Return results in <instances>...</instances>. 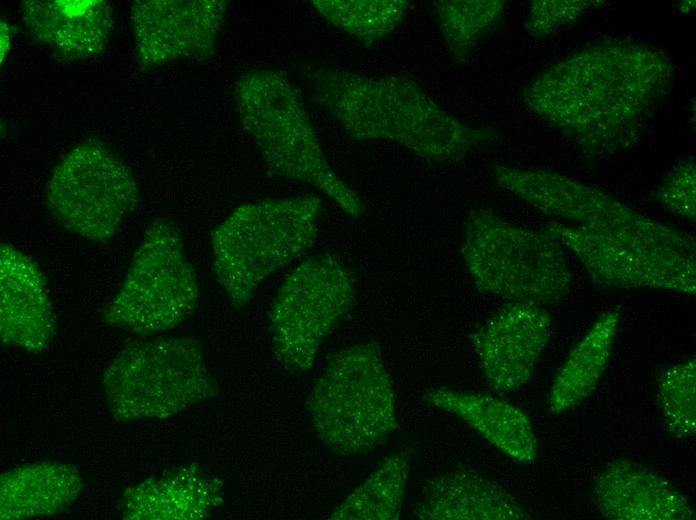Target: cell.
I'll use <instances>...</instances> for the list:
<instances>
[{
	"label": "cell",
	"instance_id": "1",
	"mask_svg": "<svg viewBox=\"0 0 696 520\" xmlns=\"http://www.w3.org/2000/svg\"><path fill=\"white\" fill-rule=\"evenodd\" d=\"M676 69L659 48L629 40L586 46L541 72L523 102L587 161L632 146L670 95Z\"/></svg>",
	"mask_w": 696,
	"mask_h": 520
},
{
	"label": "cell",
	"instance_id": "2",
	"mask_svg": "<svg viewBox=\"0 0 696 520\" xmlns=\"http://www.w3.org/2000/svg\"><path fill=\"white\" fill-rule=\"evenodd\" d=\"M303 79L311 100L352 140L389 141L432 164L459 162L498 136L493 128L451 115L407 75L313 65Z\"/></svg>",
	"mask_w": 696,
	"mask_h": 520
},
{
	"label": "cell",
	"instance_id": "3",
	"mask_svg": "<svg viewBox=\"0 0 696 520\" xmlns=\"http://www.w3.org/2000/svg\"><path fill=\"white\" fill-rule=\"evenodd\" d=\"M234 99L241 123L270 171L313 186L351 217L364 214L358 194L327 160L303 98L284 72H245L235 83Z\"/></svg>",
	"mask_w": 696,
	"mask_h": 520
},
{
	"label": "cell",
	"instance_id": "4",
	"mask_svg": "<svg viewBox=\"0 0 696 520\" xmlns=\"http://www.w3.org/2000/svg\"><path fill=\"white\" fill-rule=\"evenodd\" d=\"M321 211L316 195L266 199L236 208L213 231L215 277L235 307L313 246Z\"/></svg>",
	"mask_w": 696,
	"mask_h": 520
},
{
	"label": "cell",
	"instance_id": "5",
	"mask_svg": "<svg viewBox=\"0 0 696 520\" xmlns=\"http://www.w3.org/2000/svg\"><path fill=\"white\" fill-rule=\"evenodd\" d=\"M543 227L577 258L597 286L696 293V241L688 231L655 219L613 230L563 222Z\"/></svg>",
	"mask_w": 696,
	"mask_h": 520
},
{
	"label": "cell",
	"instance_id": "6",
	"mask_svg": "<svg viewBox=\"0 0 696 520\" xmlns=\"http://www.w3.org/2000/svg\"><path fill=\"white\" fill-rule=\"evenodd\" d=\"M564 251L544 227L518 226L490 208L464 219L461 253L476 288L509 302L546 307L564 299L572 286Z\"/></svg>",
	"mask_w": 696,
	"mask_h": 520
},
{
	"label": "cell",
	"instance_id": "7",
	"mask_svg": "<svg viewBox=\"0 0 696 520\" xmlns=\"http://www.w3.org/2000/svg\"><path fill=\"white\" fill-rule=\"evenodd\" d=\"M307 407L318 438L334 453L364 454L397 427L395 393L380 346L357 343L335 353L316 379Z\"/></svg>",
	"mask_w": 696,
	"mask_h": 520
},
{
	"label": "cell",
	"instance_id": "8",
	"mask_svg": "<svg viewBox=\"0 0 696 520\" xmlns=\"http://www.w3.org/2000/svg\"><path fill=\"white\" fill-rule=\"evenodd\" d=\"M113 418L165 419L218 395L202 346L188 337L157 335L123 348L102 378Z\"/></svg>",
	"mask_w": 696,
	"mask_h": 520
},
{
	"label": "cell",
	"instance_id": "9",
	"mask_svg": "<svg viewBox=\"0 0 696 520\" xmlns=\"http://www.w3.org/2000/svg\"><path fill=\"white\" fill-rule=\"evenodd\" d=\"M199 294L177 226L157 218L146 229L103 318L141 338L157 336L183 323L195 311Z\"/></svg>",
	"mask_w": 696,
	"mask_h": 520
},
{
	"label": "cell",
	"instance_id": "10",
	"mask_svg": "<svg viewBox=\"0 0 696 520\" xmlns=\"http://www.w3.org/2000/svg\"><path fill=\"white\" fill-rule=\"evenodd\" d=\"M353 274L336 256L314 255L283 280L273 300L270 326L274 355L291 372L312 368L325 338L353 307Z\"/></svg>",
	"mask_w": 696,
	"mask_h": 520
},
{
	"label": "cell",
	"instance_id": "11",
	"mask_svg": "<svg viewBox=\"0 0 696 520\" xmlns=\"http://www.w3.org/2000/svg\"><path fill=\"white\" fill-rule=\"evenodd\" d=\"M139 201L137 182L106 144L88 139L56 164L46 186V204L55 221L90 241L114 237Z\"/></svg>",
	"mask_w": 696,
	"mask_h": 520
},
{
	"label": "cell",
	"instance_id": "12",
	"mask_svg": "<svg viewBox=\"0 0 696 520\" xmlns=\"http://www.w3.org/2000/svg\"><path fill=\"white\" fill-rule=\"evenodd\" d=\"M224 0H137L130 21L135 61L152 70L182 59L211 58L226 14Z\"/></svg>",
	"mask_w": 696,
	"mask_h": 520
},
{
	"label": "cell",
	"instance_id": "13",
	"mask_svg": "<svg viewBox=\"0 0 696 520\" xmlns=\"http://www.w3.org/2000/svg\"><path fill=\"white\" fill-rule=\"evenodd\" d=\"M551 327L546 307L508 302L472 333V348L494 391L515 392L531 380Z\"/></svg>",
	"mask_w": 696,
	"mask_h": 520
},
{
	"label": "cell",
	"instance_id": "14",
	"mask_svg": "<svg viewBox=\"0 0 696 520\" xmlns=\"http://www.w3.org/2000/svg\"><path fill=\"white\" fill-rule=\"evenodd\" d=\"M57 329L45 278L37 264L14 246H0L1 342L30 353L45 350Z\"/></svg>",
	"mask_w": 696,
	"mask_h": 520
},
{
	"label": "cell",
	"instance_id": "15",
	"mask_svg": "<svg viewBox=\"0 0 696 520\" xmlns=\"http://www.w3.org/2000/svg\"><path fill=\"white\" fill-rule=\"evenodd\" d=\"M20 16L30 37L66 62L103 53L115 25L112 8L104 0H26L20 4Z\"/></svg>",
	"mask_w": 696,
	"mask_h": 520
},
{
	"label": "cell",
	"instance_id": "16",
	"mask_svg": "<svg viewBox=\"0 0 696 520\" xmlns=\"http://www.w3.org/2000/svg\"><path fill=\"white\" fill-rule=\"evenodd\" d=\"M600 514L613 520H693L689 500L654 470L627 459L606 465L594 484Z\"/></svg>",
	"mask_w": 696,
	"mask_h": 520
},
{
	"label": "cell",
	"instance_id": "17",
	"mask_svg": "<svg viewBox=\"0 0 696 520\" xmlns=\"http://www.w3.org/2000/svg\"><path fill=\"white\" fill-rule=\"evenodd\" d=\"M224 501L222 481L198 466H186L129 487L123 494L127 520H199Z\"/></svg>",
	"mask_w": 696,
	"mask_h": 520
},
{
	"label": "cell",
	"instance_id": "18",
	"mask_svg": "<svg viewBox=\"0 0 696 520\" xmlns=\"http://www.w3.org/2000/svg\"><path fill=\"white\" fill-rule=\"evenodd\" d=\"M422 520H528L530 513L505 488L476 472L432 478L415 511Z\"/></svg>",
	"mask_w": 696,
	"mask_h": 520
},
{
	"label": "cell",
	"instance_id": "19",
	"mask_svg": "<svg viewBox=\"0 0 696 520\" xmlns=\"http://www.w3.org/2000/svg\"><path fill=\"white\" fill-rule=\"evenodd\" d=\"M426 398L463 420L512 460L522 464L536 461L538 444L531 420L517 406L487 394L447 388L429 390Z\"/></svg>",
	"mask_w": 696,
	"mask_h": 520
},
{
	"label": "cell",
	"instance_id": "20",
	"mask_svg": "<svg viewBox=\"0 0 696 520\" xmlns=\"http://www.w3.org/2000/svg\"><path fill=\"white\" fill-rule=\"evenodd\" d=\"M73 464L40 461L4 472L0 477V519L24 520L64 512L83 490Z\"/></svg>",
	"mask_w": 696,
	"mask_h": 520
},
{
	"label": "cell",
	"instance_id": "21",
	"mask_svg": "<svg viewBox=\"0 0 696 520\" xmlns=\"http://www.w3.org/2000/svg\"><path fill=\"white\" fill-rule=\"evenodd\" d=\"M620 320L618 309L602 313L571 351L549 392L553 413L573 409L595 390L608 367Z\"/></svg>",
	"mask_w": 696,
	"mask_h": 520
},
{
	"label": "cell",
	"instance_id": "22",
	"mask_svg": "<svg viewBox=\"0 0 696 520\" xmlns=\"http://www.w3.org/2000/svg\"><path fill=\"white\" fill-rule=\"evenodd\" d=\"M411 449L387 457L330 514L332 520H397L402 511Z\"/></svg>",
	"mask_w": 696,
	"mask_h": 520
},
{
	"label": "cell",
	"instance_id": "23",
	"mask_svg": "<svg viewBox=\"0 0 696 520\" xmlns=\"http://www.w3.org/2000/svg\"><path fill=\"white\" fill-rule=\"evenodd\" d=\"M435 19L454 62L464 65L479 41L500 22L503 0H437L432 2Z\"/></svg>",
	"mask_w": 696,
	"mask_h": 520
},
{
	"label": "cell",
	"instance_id": "24",
	"mask_svg": "<svg viewBox=\"0 0 696 520\" xmlns=\"http://www.w3.org/2000/svg\"><path fill=\"white\" fill-rule=\"evenodd\" d=\"M315 10L333 26L365 45L389 36L409 8L407 0H314Z\"/></svg>",
	"mask_w": 696,
	"mask_h": 520
},
{
	"label": "cell",
	"instance_id": "25",
	"mask_svg": "<svg viewBox=\"0 0 696 520\" xmlns=\"http://www.w3.org/2000/svg\"><path fill=\"white\" fill-rule=\"evenodd\" d=\"M696 361L683 360L659 371L656 384L660 415L668 431L678 438L696 430Z\"/></svg>",
	"mask_w": 696,
	"mask_h": 520
},
{
	"label": "cell",
	"instance_id": "26",
	"mask_svg": "<svg viewBox=\"0 0 696 520\" xmlns=\"http://www.w3.org/2000/svg\"><path fill=\"white\" fill-rule=\"evenodd\" d=\"M605 5L596 0H537L530 4L524 23L527 34L533 38L552 35L562 27L573 25L588 11Z\"/></svg>",
	"mask_w": 696,
	"mask_h": 520
},
{
	"label": "cell",
	"instance_id": "27",
	"mask_svg": "<svg viewBox=\"0 0 696 520\" xmlns=\"http://www.w3.org/2000/svg\"><path fill=\"white\" fill-rule=\"evenodd\" d=\"M696 165L692 157L678 161L661 180L655 200L671 214L695 222Z\"/></svg>",
	"mask_w": 696,
	"mask_h": 520
},
{
	"label": "cell",
	"instance_id": "28",
	"mask_svg": "<svg viewBox=\"0 0 696 520\" xmlns=\"http://www.w3.org/2000/svg\"><path fill=\"white\" fill-rule=\"evenodd\" d=\"M11 30L9 25L1 20V62L10 50Z\"/></svg>",
	"mask_w": 696,
	"mask_h": 520
}]
</instances>
